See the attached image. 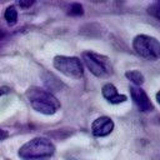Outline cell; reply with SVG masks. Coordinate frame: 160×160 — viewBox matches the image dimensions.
<instances>
[{"mask_svg":"<svg viewBox=\"0 0 160 160\" xmlns=\"http://www.w3.org/2000/svg\"><path fill=\"white\" fill-rule=\"evenodd\" d=\"M55 152L54 144L46 138H34L19 149L22 160H49Z\"/></svg>","mask_w":160,"mask_h":160,"instance_id":"1","label":"cell"},{"mask_svg":"<svg viewBox=\"0 0 160 160\" xmlns=\"http://www.w3.org/2000/svg\"><path fill=\"white\" fill-rule=\"evenodd\" d=\"M26 98L31 108L44 115H52L60 109L59 100L48 90L41 88H30L26 91Z\"/></svg>","mask_w":160,"mask_h":160,"instance_id":"2","label":"cell"},{"mask_svg":"<svg viewBox=\"0 0 160 160\" xmlns=\"http://www.w3.org/2000/svg\"><path fill=\"white\" fill-rule=\"evenodd\" d=\"M132 48L135 52L146 60H158L160 58V42L149 35H138L132 40Z\"/></svg>","mask_w":160,"mask_h":160,"instance_id":"3","label":"cell"},{"mask_svg":"<svg viewBox=\"0 0 160 160\" xmlns=\"http://www.w3.org/2000/svg\"><path fill=\"white\" fill-rule=\"evenodd\" d=\"M82 60L85 66L98 78H106L111 74V64L109 58L92 51L82 52Z\"/></svg>","mask_w":160,"mask_h":160,"instance_id":"4","label":"cell"},{"mask_svg":"<svg viewBox=\"0 0 160 160\" xmlns=\"http://www.w3.org/2000/svg\"><path fill=\"white\" fill-rule=\"evenodd\" d=\"M52 65L56 70L62 72L64 75L72 78V79H80L84 74V68L79 58L76 56H64L58 55L54 58Z\"/></svg>","mask_w":160,"mask_h":160,"instance_id":"5","label":"cell"},{"mask_svg":"<svg viewBox=\"0 0 160 160\" xmlns=\"http://www.w3.org/2000/svg\"><path fill=\"white\" fill-rule=\"evenodd\" d=\"M130 95H131V99L132 101L135 102V105L138 106V109L142 112H148V111H151L154 109L149 96L146 95V92L139 88V86H130Z\"/></svg>","mask_w":160,"mask_h":160,"instance_id":"6","label":"cell"},{"mask_svg":"<svg viewBox=\"0 0 160 160\" xmlns=\"http://www.w3.org/2000/svg\"><path fill=\"white\" fill-rule=\"evenodd\" d=\"M114 130V121L108 116H100L91 124V132L94 136L101 138L109 135Z\"/></svg>","mask_w":160,"mask_h":160,"instance_id":"7","label":"cell"},{"mask_svg":"<svg viewBox=\"0 0 160 160\" xmlns=\"http://www.w3.org/2000/svg\"><path fill=\"white\" fill-rule=\"evenodd\" d=\"M101 94H102V96H104L109 102H111V104H120V102L126 101V99H128L126 95L120 94V92L118 91V89H116L112 84H110V82L105 84V85L101 88Z\"/></svg>","mask_w":160,"mask_h":160,"instance_id":"8","label":"cell"},{"mask_svg":"<svg viewBox=\"0 0 160 160\" xmlns=\"http://www.w3.org/2000/svg\"><path fill=\"white\" fill-rule=\"evenodd\" d=\"M42 81H44V84L46 85V88L49 90H55L56 91V90H59L62 86V84L60 82V80L56 76H54L52 74H50V72L42 74Z\"/></svg>","mask_w":160,"mask_h":160,"instance_id":"9","label":"cell"},{"mask_svg":"<svg viewBox=\"0 0 160 160\" xmlns=\"http://www.w3.org/2000/svg\"><path fill=\"white\" fill-rule=\"evenodd\" d=\"M125 76H126L130 81H132L135 85H141V84L145 81L144 75H142L139 70H129V71L125 72Z\"/></svg>","mask_w":160,"mask_h":160,"instance_id":"10","label":"cell"},{"mask_svg":"<svg viewBox=\"0 0 160 160\" xmlns=\"http://www.w3.org/2000/svg\"><path fill=\"white\" fill-rule=\"evenodd\" d=\"M4 16H5V20H6V22H8L9 25H14V24L18 21V11H16L15 6L10 5V6L5 10Z\"/></svg>","mask_w":160,"mask_h":160,"instance_id":"11","label":"cell"},{"mask_svg":"<svg viewBox=\"0 0 160 160\" xmlns=\"http://www.w3.org/2000/svg\"><path fill=\"white\" fill-rule=\"evenodd\" d=\"M84 14V9H82V5L79 4V2H74L70 5L69 8V15H72V16H80Z\"/></svg>","mask_w":160,"mask_h":160,"instance_id":"12","label":"cell"},{"mask_svg":"<svg viewBox=\"0 0 160 160\" xmlns=\"http://www.w3.org/2000/svg\"><path fill=\"white\" fill-rule=\"evenodd\" d=\"M149 12L152 14V15H155V16H160V4L158 2V4L151 5L149 8Z\"/></svg>","mask_w":160,"mask_h":160,"instance_id":"13","label":"cell"},{"mask_svg":"<svg viewBox=\"0 0 160 160\" xmlns=\"http://www.w3.org/2000/svg\"><path fill=\"white\" fill-rule=\"evenodd\" d=\"M34 2H35L34 0H28V1H26V0H21V1L19 2V5H20L21 8H30Z\"/></svg>","mask_w":160,"mask_h":160,"instance_id":"14","label":"cell"},{"mask_svg":"<svg viewBox=\"0 0 160 160\" xmlns=\"http://www.w3.org/2000/svg\"><path fill=\"white\" fill-rule=\"evenodd\" d=\"M9 136V134H8V131H5V130H2V129H0V141H2V140H5L6 138Z\"/></svg>","mask_w":160,"mask_h":160,"instance_id":"15","label":"cell"},{"mask_svg":"<svg viewBox=\"0 0 160 160\" xmlns=\"http://www.w3.org/2000/svg\"><path fill=\"white\" fill-rule=\"evenodd\" d=\"M8 91H9V88H6V86H1V88H0V96L5 95Z\"/></svg>","mask_w":160,"mask_h":160,"instance_id":"16","label":"cell"},{"mask_svg":"<svg viewBox=\"0 0 160 160\" xmlns=\"http://www.w3.org/2000/svg\"><path fill=\"white\" fill-rule=\"evenodd\" d=\"M156 101H158V102L160 104V90H159V91L156 92Z\"/></svg>","mask_w":160,"mask_h":160,"instance_id":"17","label":"cell"},{"mask_svg":"<svg viewBox=\"0 0 160 160\" xmlns=\"http://www.w3.org/2000/svg\"><path fill=\"white\" fill-rule=\"evenodd\" d=\"M2 36H4V34H1V32H0V39H1Z\"/></svg>","mask_w":160,"mask_h":160,"instance_id":"18","label":"cell"},{"mask_svg":"<svg viewBox=\"0 0 160 160\" xmlns=\"http://www.w3.org/2000/svg\"><path fill=\"white\" fill-rule=\"evenodd\" d=\"M6 160H9V159H6Z\"/></svg>","mask_w":160,"mask_h":160,"instance_id":"19","label":"cell"}]
</instances>
